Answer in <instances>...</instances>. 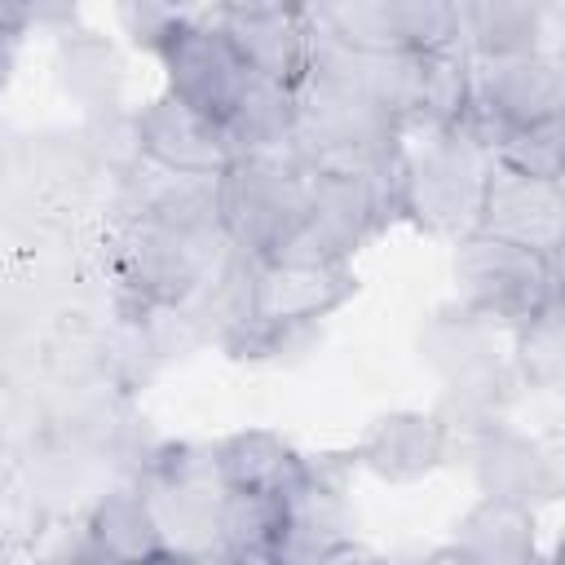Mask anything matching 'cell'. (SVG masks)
Segmentation results:
<instances>
[{
	"label": "cell",
	"mask_w": 565,
	"mask_h": 565,
	"mask_svg": "<svg viewBox=\"0 0 565 565\" xmlns=\"http://www.w3.org/2000/svg\"><path fill=\"white\" fill-rule=\"evenodd\" d=\"M353 463L340 459H305L300 481L282 494V539L274 565H318L331 547L358 539L353 530V508L344 494V468Z\"/></svg>",
	"instance_id": "cell-13"
},
{
	"label": "cell",
	"mask_w": 565,
	"mask_h": 565,
	"mask_svg": "<svg viewBox=\"0 0 565 565\" xmlns=\"http://www.w3.org/2000/svg\"><path fill=\"white\" fill-rule=\"evenodd\" d=\"M358 296L353 265H274L247 260L243 278V318L221 335L230 358H278L296 335L331 318L344 300Z\"/></svg>",
	"instance_id": "cell-3"
},
{
	"label": "cell",
	"mask_w": 565,
	"mask_h": 565,
	"mask_svg": "<svg viewBox=\"0 0 565 565\" xmlns=\"http://www.w3.org/2000/svg\"><path fill=\"white\" fill-rule=\"evenodd\" d=\"M490 163V150L468 128H402L393 159L397 221L459 243L477 225Z\"/></svg>",
	"instance_id": "cell-2"
},
{
	"label": "cell",
	"mask_w": 565,
	"mask_h": 565,
	"mask_svg": "<svg viewBox=\"0 0 565 565\" xmlns=\"http://www.w3.org/2000/svg\"><path fill=\"white\" fill-rule=\"evenodd\" d=\"M309 216V172L296 154L234 159L216 177V221L243 260H269Z\"/></svg>",
	"instance_id": "cell-4"
},
{
	"label": "cell",
	"mask_w": 565,
	"mask_h": 565,
	"mask_svg": "<svg viewBox=\"0 0 565 565\" xmlns=\"http://www.w3.org/2000/svg\"><path fill=\"white\" fill-rule=\"evenodd\" d=\"M137 137H141V159H150L168 172L221 177L230 168L221 128L168 93H159L154 102H146L137 110Z\"/></svg>",
	"instance_id": "cell-17"
},
{
	"label": "cell",
	"mask_w": 565,
	"mask_h": 565,
	"mask_svg": "<svg viewBox=\"0 0 565 565\" xmlns=\"http://www.w3.org/2000/svg\"><path fill=\"white\" fill-rule=\"evenodd\" d=\"M71 565H110V561H106L102 552H93V543H88V547H84V552H79V556H75Z\"/></svg>",
	"instance_id": "cell-31"
},
{
	"label": "cell",
	"mask_w": 565,
	"mask_h": 565,
	"mask_svg": "<svg viewBox=\"0 0 565 565\" xmlns=\"http://www.w3.org/2000/svg\"><path fill=\"white\" fill-rule=\"evenodd\" d=\"M221 137H225L230 163L291 154V88H278V84L252 75L238 106L221 124Z\"/></svg>",
	"instance_id": "cell-21"
},
{
	"label": "cell",
	"mask_w": 565,
	"mask_h": 565,
	"mask_svg": "<svg viewBox=\"0 0 565 565\" xmlns=\"http://www.w3.org/2000/svg\"><path fill=\"white\" fill-rule=\"evenodd\" d=\"M154 57L163 62L168 97H177L194 115L212 119L216 128L230 119L243 88L252 84V71L238 62L230 40L212 22V9H190L185 22L172 31V40Z\"/></svg>",
	"instance_id": "cell-10"
},
{
	"label": "cell",
	"mask_w": 565,
	"mask_h": 565,
	"mask_svg": "<svg viewBox=\"0 0 565 565\" xmlns=\"http://www.w3.org/2000/svg\"><path fill=\"white\" fill-rule=\"evenodd\" d=\"M194 565H252V561H243V556H234V552H225V547H212V552L194 556Z\"/></svg>",
	"instance_id": "cell-29"
},
{
	"label": "cell",
	"mask_w": 565,
	"mask_h": 565,
	"mask_svg": "<svg viewBox=\"0 0 565 565\" xmlns=\"http://www.w3.org/2000/svg\"><path fill=\"white\" fill-rule=\"evenodd\" d=\"M472 477L481 499L516 503L539 512L561 494V463L556 450L539 437H525L508 424H490L472 433Z\"/></svg>",
	"instance_id": "cell-14"
},
{
	"label": "cell",
	"mask_w": 565,
	"mask_h": 565,
	"mask_svg": "<svg viewBox=\"0 0 565 565\" xmlns=\"http://www.w3.org/2000/svg\"><path fill=\"white\" fill-rule=\"evenodd\" d=\"M212 22L238 62L278 88H296L309 71L313 22L300 4H212Z\"/></svg>",
	"instance_id": "cell-11"
},
{
	"label": "cell",
	"mask_w": 565,
	"mask_h": 565,
	"mask_svg": "<svg viewBox=\"0 0 565 565\" xmlns=\"http://www.w3.org/2000/svg\"><path fill=\"white\" fill-rule=\"evenodd\" d=\"M512 375L530 388H561L565 380V318H561V300H552L547 309H539L534 318H525L521 327H512V358H508Z\"/></svg>",
	"instance_id": "cell-24"
},
{
	"label": "cell",
	"mask_w": 565,
	"mask_h": 565,
	"mask_svg": "<svg viewBox=\"0 0 565 565\" xmlns=\"http://www.w3.org/2000/svg\"><path fill=\"white\" fill-rule=\"evenodd\" d=\"M216 539H221L225 552H234V556H243L252 565H274L278 539H282V499L225 490Z\"/></svg>",
	"instance_id": "cell-23"
},
{
	"label": "cell",
	"mask_w": 565,
	"mask_h": 565,
	"mask_svg": "<svg viewBox=\"0 0 565 565\" xmlns=\"http://www.w3.org/2000/svg\"><path fill=\"white\" fill-rule=\"evenodd\" d=\"M543 565H552V561H543Z\"/></svg>",
	"instance_id": "cell-33"
},
{
	"label": "cell",
	"mask_w": 565,
	"mask_h": 565,
	"mask_svg": "<svg viewBox=\"0 0 565 565\" xmlns=\"http://www.w3.org/2000/svg\"><path fill=\"white\" fill-rule=\"evenodd\" d=\"M450 565H543L539 521L530 508L477 499L450 530Z\"/></svg>",
	"instance_id": "cell-18"
},
{
	"label": "cell",
	"mask_w": 565,
	"mask_h": 565,
	"mask_svg": "<svg viewBox=\"0 0 565 565\" xmlns=\"http://www.w3.org/2000/svg\"><path fill=\"white\" fill-rule=\"evenodd\" d=\"M212 468H216V481L234 494L282 499L300 481L305 455L274 428H238V433L212 441Z\"/></svg>",
	"instance_id": "cell-19"
},
{
	"label": "cell",
	"mask_w": 565,
	"mask_h": 565,
	"mask_svg": "<svg viewBox=\"0 0 565 565\" xmlns=\"http://www.w3.org/2000/svg\"><path fill=\"white\" fill-rule=\"evenodd\" d=\"M13 49H18V35L0 26V88H4L9 75H13Z\"/></svg>",
	"instance_id": "cell-28"
},
{
	"label": "cell",
	"mask_w": 565,
	"mask_h": 565,
	"mask_svg": "<svg viewBox=\"0 0 565 565\" xmlns=\"http://www.w3.org/2000/svg\"><path fill=\"white\" fill-rule=\"evenodd\" d=\"M141 565H194V556H181V552H159V556H150V561H141Z\"/></svg>",
	"instance_id": "cell-30"
},
{
	"label": "cell",
	"mask_w": 565,
	"mask_h": 565,
	"mask_svg": "<svg viewBox=\"0 0 565 565\" xmlns=\"http://www.w3.org/2000/svg\"><path fill=\"white\" fill-rule=\"evenodd\" d=\"M552 22H565L561 4L468 0L459 4V44L472 62H499V57H525V53L561 57Z\"/></svg>",
	"instance_id": "cell-16"
},
{
	"label": "cell",
	"mask_w": 565,
	"mask_h": 565,
	"mask_svg": "<svg viewBox=\"0 0 565 565\" xmlns=\"http://www.w3.org/2000/svg\"><path fill=\"white\" fill-rule=\"evenodd\" d=\"M565 110V62L547 53L472 62V110L468 132L490 150L503 132L556 124Z\"/></svg>",
	"instance_id": "cell-9"
},
{
	"label": "cell",
	"mask_w": 565,
	"mask_h": 565,
	"mask_svg": "<svg viewBox=\"0 0 565 565\" xmlns=\"http://www.w3.org/2000/svg\"><path fill=\"white\" fill-rule=\"evenodd\" d=\"M411 565H450V556H446V552H437V556H428V561H411Z\"/></svg>",
	"instance_id": "cell-32"
},
{
	"label": "cell",
	"mask_w": 565,
	"mask_h": 565,
	"mask_svg": "<svg viewBox=\"0 0 565 565\" xmlns=\"http://www.w3.org/2000/svg\"><path fill=\"white\" fill-rule=\"evenodd\" d=\"M318 565H388L375 547H366L362 539H349V543H340V547H331Z\"/></svg>",
	"instance_id": "cell-27"
},
{
	"label": "cell",
	"mask_w": 565,
	"mask_h": 565,
	"mask_svg": "<svg viewBox=\"0 0 565 565\" xmlns=\"http://www.w3.org/2000/svg\"><path fill=\"white\" fill-rule=\"evenodd\" d=\"M388 221H397L393 172L384 177H313L309 216L269 256L274 265H349Z\"/></svg>",
	"instance_id": "cell-6"
},
{
	"label": "cell",
	"mask_w": 565,
	"mask_h": 565,
	"mask_svg": "<svg viewBox=\"0 0 565 565\" xmlns=\"http://www.w3.org/2000/svg\"><path fill=\"white\" fill-rule=\"evenodd\" d=\"M185 13L190 9H172V4H119V22H124V31H128V40L132 44H141V49H150V53H159L168 40H172V31L185 22Z\"/></svg>",
	"instance_id": "cell-26"
},
{
	"label": "cell",
	"mask_w": 565,
	"mask_h": 565,
	"mask_svg": "<svg viewBox=\"0 0 565 565\" xmlns=\"http://www.w3.org/2000/svg\"><path fill=\"white\" fill-rule=\"evenodd\" d=\"M472 110V57L463 49L415 53V88H411V124L424 128H463Z\"/></svg>",
	"instance_id": "cell-22"
},
{
	"label": "cell",
	"mask_w": 565,
	"mask_h": 565,
	"mask_svg": "<svg viewBox=\"0 0 565 565\" xmlns=\"http://www.w3.org/2000/svg\"><path fill=\"white\" fill-rule=\"evenodd\" d=\"M450 278L455 305L499 331H512L552 300H561V260L534 256L486 234H463L455 243Z\"/></svg>",
	"instance_id": "cell-5"
},
{
	"label": "cell",
	"mask_w": 565,
	"mask_h": 565,
	"mask_svg": "<svg viewBox=\"0 0 565 565\" xmlns=\"http://www.w3.org/2000/svg\"><path fill=\"white\" fill-rule=\"evenodd\" d=\"M450 437L455 433L433 411H384L353 446V463L388 486H411L446 463Z\"/></svg>",
	"instance_id": "cell-15"
},
{
	"label": "cell",
	"mask_w": 565,
	"mask_h": 565,
	"mask_svg": "<svg viewBox=\"0 0 565 565\" xmlns=\"http://www.w3.org/2000/svg\"><path fill=\"white\" fill-rule=\"evenodd\" d=\"M490 159L499 168H512L521 177H539V181H561L565 177V124H534V128H516L503 132L490 146Z\"/></svg>",
	"instance_id": "cell-25"
},
{
	"label": "cell",
	"mask_w": 565,
	"mask_h": 565,
	"mask_svg": "<svg viewBox=\"0 0 565 565\" xmlns=\"http://www.w3.org/2000/svg\"><path fill=\"white\" fill-rule=\"evenodd\" d=\"M84 534L93 543V552H102L110 565H141L163 547L159 539V525L150 516V503L141 494L137 481L128 486H110L84 516Z\"/></svg>",
	"instance_id": "cell-20"
},
{
	"label": "cell",
	"mask_w": 565,
	"mask_h": 565,
	"mask_svg": "<svg viewBox=\"0 0 565 565\" xmlns=\"http://www.w3.org/2000/svg\"><path fill=\"white\" fill-rule=\"evenodd\" d=\"M238 260L221 230H172L128 212L110 238V274L128 309H194Z\"/></svg>",
	"instance_id": "cell-1"
},
{
	"label": "cell",
	"mask_w": 565,
	"mask_h": 565,
	"mask_svg": "<svg viewBox=\"0 0 565 565\" xmlns=\"http://www.w3.org/2000/svg\"><path fill=\"white\" fill-rule=\"evenodd\" d=\"M137 486L150 503V516H154L168 552L203 556V552L221 547L216 525H221L225 486L216 481L212 446H194V441L159 446L146 459Z\"/></svg>",
	"instance_id": "cell-7"
},
{
	"label": "cell",
	"mask_w": 565,
	"mask_h": 565,
	"mask_svg": "<svg viewBox=\"0 0 565 565\" xmlns=\"http://www.w3.org/2000/svg\"><path fill=\"white\" fill-rule=\"evenodd\" d=\"M318 31L353 53H433L459 44V4L446 0H340L309 4Z\"/></svg>",
	"instance_id": "cell-8"
},
{
	"label": "cell",
	"mask_w": 565,
	"mask_h": 565,
	"mask_svg": "<svg viewBox=\"0 0 565 565\" xmlns=\"http://www.w3.org/2000/svg\"><path fill=\"white\" fill-rule=\"evenodd\" d=\"M472 234H486V238L525 247L534 256L561 260V243H565V185L561 181L521 177L512 168L490 163Z\"/></svg>",
	"instance_id": "cell-12"
}]
</instances>
